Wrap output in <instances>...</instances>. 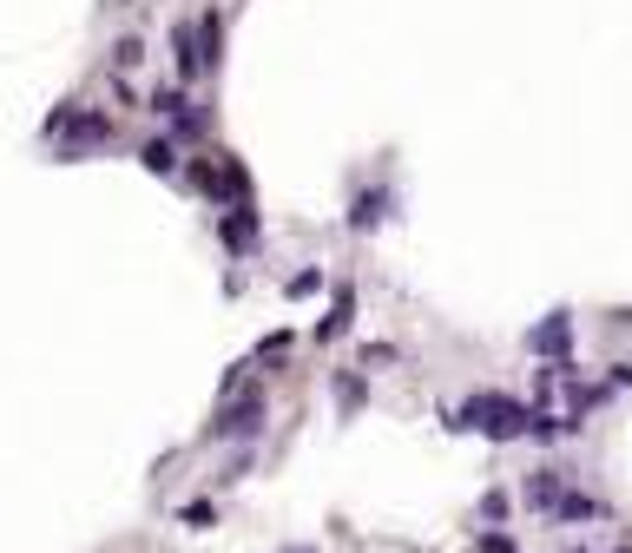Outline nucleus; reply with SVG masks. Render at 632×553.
<instances>
[{"label": "nucleus", "instance_id": "nucleus-1", "mask_svg": "<svg viewBox=\"0 0 632 553\" xmlns=\"http://www.w3.org/2000/svg\"><path fill=\"white\" fill-rule=\"evenodd\" d=\"M534 422H540L534 409H521L514 395H494V389H481V395H468V402H461V428H481V435H494V442L534 435Z\"/></svg>", "mask_w": 632, "mask_h": 553}, {"label": "nucleus", "instance_id": "nucleus-2", "mask_svg": "<svg viewBox=\"0 0 632 553\" xmlns=\"http://www.w3.org/2000/svg\"><path fill=\"white\" fill-rule=\"evenodd\" d=\"M198 185H205L211 198H224L231 211H244V165H237V158H211V165H198Z\"/></svg>", "mask_w": 632, "mask_h": 553}, {"label": "nucleus", "instance_id": "nucleus-3", "mask_svg": "<svg viewBox=\"0 0 632 553\" xmlns=\"http://www.w3.org/2000/svg\"><path fill=\"white\" fill-rule=\"evenodd\" d=\"M257 428H264V395H244L211 422V435H257Z\"/></svg>", "mask_w": 632, "mask_h": 553}, {"label": "nucleus", "instance_id": "nucleus-4", "mask_svg": "<svg viewBox=\"0 0 632 553\" xmlns=\"http://www.w3.org/2000/svg\"><path fill=\"white\" fill-rule=\"evenodd\" d=\"M567 336H573V316L553 310L540 330H527V349H534V356H560V349H567Z\"/></svg>", "mask_w": 632, "mask_h": 553}, {"label": "nucleus", "instance_id": "nucleus-5", "mask_svg": "<svg viewBox=\"0 0 632 553\" xmlns=\"http://www.w3.org/2000/svg\"><path fill=\"white\" fill-rule=\"evenodd\" d=\"M218 231H224V244H231V251H244V244H257V211H231Z\"/></svg>", "mask_w": 632, "mask_h": 553}, {"label": "nucleus", "instance_id": "nucleus-6", "mask_svg": "<svg viewBox=\"0 0 632 553\" xmlns=\"http://www.w3.org/2000/svg\"><path fill=\"white\" fill-rule=\"evenodd\" d=\"M139 165H145V172H172V165H178L172 139H152V145H145V152H139Z\"/></svg>", "mask_w": 632, "mask_h": 553}, {"label": "nucleus", "instance_id": "nucleus-7", "mask_svg": "<svg viewBox=\"0 0 632 553\" xmlns=\"http://www.w3.org/2000/svg\"><path fill=\"white\" fill-rule=\"evenodd\" d=\"M349 316H356V297L343 290V297H336V310L323 316V330H316V336H343V330H349Z\"/></svg>", "mask_w": 632, "mask_h": 553}, {"label": "nucleus", "instance_id": "nucleus-8", "mask_svg": "<svg viewBox=\"0 0 632 553\" xmlns=\"http://www.w3.org/2000/svg\"><path fill=\"white\" fill-rule=\"evenodd\" d=\"M527 501L534 507H560V481H553V474H534V481H527Z\"/></svg>", "mask_w": 632, "mask_h": 553}, {"label": "nucleus", "instance_id": "nucleus-9", "mask_svg": "<svg viewBox=\"0 0 632 553\" xmlns=\"http://www.w3.org/2000/svg\"><path fill=\"white\" fill-rule=\"evenodd\" d=\"M382 218V191H369V198H356V218H349V224H356V231H369V224H376Z\"/></svg>", "mask_w": 632, "mask_h": 553}, {"label": "nucleus", "instance_id": "nucleus-10", "mask_svg": "<svg viewBox=\"0 0 632 553\" xmlns=\"http://www.w3.org/2000/svg\"><path fill=\"white\" fill-rule=\"evenodd\" d=\"M553 514H560V521H586V514H593V501H586V494H560V507H553Z\"/></svg>", "mask_w": 632, "mask_h": 553}, {"label": "nucleus", "instance_id": "nucleus-11", "mask_svg": "<svg viewBox=\"0 0 632 553\" xmlns=\"http://www.w3.org/2000/svg\"><path fill=\"white\" fill-rule=\"evenodd\" d=\"M336 402H343V409H356V402H363V382H356V376H336Z\"/></svg>", "mask_w": 632, "mask_h": 553}, {"label": "nucleus", "instance_id": "nucleus-12", "mask_svg": "<svg viewBox=\"0 0 632 553\" xmlns=\"http://www.w3.org/2000/svg\"><path fill=\"white\" fill-rule=\"evenodd\" d=\"M185 521H191V527H211V521H218V507H211V501H191Z\"/></svg>", "mask_w": 632, "mask_h": 553}, {"label": "nucleus", "instance_id": "nucleus-13", "mask_svg": "<svg viewBox=\"0 0 632 553\" xmlns=\"http://www.w3.org/2000/svg\"><path fill=\"white\" fill-rule=\"evenodd\" d=\"M481 521H507V494H488V501H481Z\"/></svg>", "mask_w": 632, "mask_h": 553}, {"label": "nucleus", "instance_id": "nucleus-14", "mask_svg": "<svg viewBox=\"0 0 632 553\" xmlns=\"http://www.w3.org/2000/svg\"><path fill=\"white\" fill-rule=\"evenodd\" d=\"M481 553H514V540H507V534H488V540H481Z\"/></svg>", "mask_w": 632, "mask_h": 553}, {"label": "nucleus", "instance_id": "nucleus-15", "mask_svg": "<svg viewBox=\"0 0 632 553\" xmlns=\"http://www.w3.org/2000/svg\"><path fill=\"white\" fill-rule=\"evenodd\" d=\"M284 553H316V547H284Z\"/></svg>", "mask_w": 632, "mask_h": 553}]
</instances>
